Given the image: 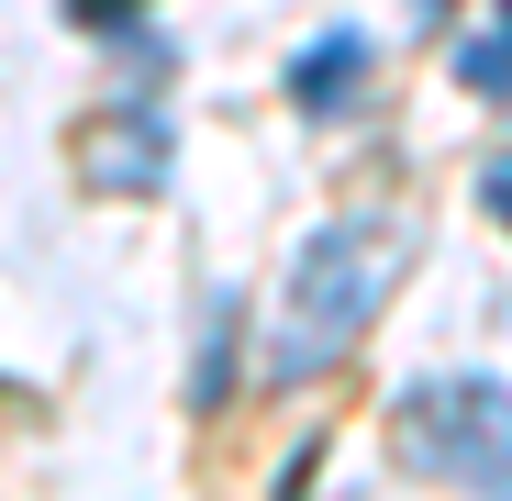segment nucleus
I'll list each match as a JSON object with an SVG mask.
<instances>
[{
  "label": "nucleus",
  "mask_w": 512,
  "mask_h": 501,
  "mask_svg": "<svg viewBox=\"0 0 512 501\" xmlns=\"http://www.w3.org/2000/svg\"><path fill=\"white\" fill-rule=\"evenodd\" d=\"M390 279H401V212L357 201V212H334L290 245V279H279V312H268V357H256V379L268 390H312L334 379L357 346H368V323L390 312Z\"/></svg>",
  "instance_id": "obj_1"
},
{
  "label": "nucleus",
  "mask_w": 512,
  "mask_h": 501,
  "mask_svg": "<svg viewBox=\"0 0 512 501\" xmlns=\"http://www.w3.org/2000/svg\"><path fill=\"white\" fill-rule=\"evenodd\" d=\"M390 446L401 468L446 479L468 501H512V379L490 368H435L390 401Z\"/></svg>",
  "instance_id": "obj_2"
},
{
  "label": "nucleus",
  "mask_w": 512,
  "mask_h": 501,
  "mask_svg": "<svg viewBox=\"0 0 512 501\" xmlns=\"http://www.w3.org/2000/svg\"><path fill=\"white\" fill-rule=\"evenodd\" d=\"M167 167H179V134H167V112L134 90V101H112V123L90 134V190H123V201H145V190H167Z\"/></svg>",
  "instance_id": "obj_3"
},
{
  "label": "nucleus",
  "mask_w": 512,
  "mask_h": 501,
  "mask_svg": "<svg viewBox=\"0 0 512 501\" xmlns=\"http://www.w3.org/2000/svg\"><path fill=\"white\" fill-rule=\"evenodd\" d=\"M368 67H379V34H368V23H323V34L290 56V112H301V123H346L357 90H368Z\"/></svg>",
  "instance_id": "obj_4"
},
{
  "label": "nucleus",
  "mask_w": 512,
  "mask_h": 501,
  "mask_svg": "<svg viewBox=\"0 0 512 501\" xmlns=\"http://www.w3.org/2000/svg\"><path fill=\"white\" fill-rule=\"evenodd\" d=\"M234 334H245V301L234 290H212V312H201V346H190V401L201 412H223L245 379H234Z\"/></svg>",
  "instance_id": "obj_5"
},
{
  "label": "nucleus",
  "mask_w": 512,
  "mask_h": 501,
  "mask_svg": "<svg viewBox=\"0 0 512 501\" xmlns=\"http://www.w3.org/2000/svg\"><path fill=\"white\" fill-rule=\"evenodd\" d=\"M457 78H468L490 112H512V23H501V12H490L479 34H457Z\"/></svg>",
  "instance_id": "obj_6"
},
{
  "label": "nucleus",
  "mask_w": 512,
  "mask_h": 501,
  "mask_svg": "<svg viewBox=\"0 0 512 501\" xmlns=\"http://www.w3.org/2000/svg\"><path fill=\"white\" fill-rule=\"evenodd\" d=\"M468 190H479V212L512 234V145H490V156H479V179H468Z\"/></svg>",
  "instance_id": "obj_7"
},
{
  "label": "nucleus",
  "mask_w": 512,
  "mask_h": 501,
  "mask_svg": "<svg viewBox=\"0 0 512 501\" xmlns=\"http://www.w3.org/2000/svg\"><path fill=\"white\" fill-rule=\"evenodd\" d=\"M56 12H67L78 34H134V12H145V0H56Z\"/></svg>",
  "instance_id": "obj_8"
}]
</instances>
